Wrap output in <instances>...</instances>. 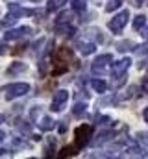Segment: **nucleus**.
<instances>
[{"instance_id":"a878e982","label":"nucleus","mask_w":148,"mask_h":159,"mask_svg":"<svg viewBox=\"0 0 148 159\" xmlns=\"http://www.w3.org/2000/svg\"><path fill=\"white\" fill-rule=\"evenodd\" d=\"M9 50H7V46L6 44H0V56H4V54H7Z\"/></svg>"},{"instance_id":"bb28decb","label":"nucleus","mask_w":148,"mask_h":159,"mask_svg":"<svg viewBox=\"0 0 148 159\" xmlns=\"http://www.w3.org/2000/svg\"><path fill=\"white\" fill-rule=\"evenodd\" d=\"M143 119H145V122H148V107H145V111H143Z\"/></svg>"},{"instance_id":"ddd939ff","label":"nucleus","mask_w":148,"mask_h":159,"mask_svg":"<svg viewBox=\"0 0 148 159\" xmlns=\"http://www.w3.org/2000/svg\"><path fill=\"white\" fill-rule=\"evenodd\" d=\"M39 128L43 129V131H50V129H54L56 128V122H54V119H50V117H41V120H39Z\"/></svg>"},{"instance_id":"c756f323","label":"nucleus","mask_w":148,"mask_h":159,"mask_svg":"<svg viewBox=\"0 0 148 159\" xmlns=\"http://www.w3.org/2000/svg\"><path fill=\"white\" fill-rule=\"evenodd\" d=\"M143 35H145V37H146V39H148V28H146V32H145V34H143Z\"/></svg>"},{"instance_id":"cd10ccee","label":"nucleus","mask_w":148,"mask_h":159,"mask_svg":"<svg viewBox=\"0 0 148 159\" xmlns=\"http://www.w3.org/2000/svg\"><path fill=\"white\" fill-rule=\"evenodd\" d=\"M4 139H6V133H4V131H0V143H2Z\"/></svg>"},{"instance_id":"1a4fd4ad","label":"nucleus","mask_w":148,"mask_h":159,"mask_svg":"<svg viewBox=\"0 0 148 159\" xmlns=\"http://www.w3.org/2000/svg\"><path fill=\"white\" fill-rule=\"evenodd\" d=\"M56 32L58 35H71V34H76V28L72 26V22H59L56 26Z\"/></svg>"},{"instance_id":"0eeeda50","label":"nucleus","mask_w":148,"mask_h":159,"mask_svg":"<svg viewBox=\"0 0 148 159\" xmlns=\"http://www.w3.org/2000/svg\"><path fill=\"white\" fill-rule=\"evenodd\" d=\"M130 65H132V59H130V57H124V59L113 63V67H111V74H113V78H120L122 74H126V70L130 69Z\"/></svg>"},{"instance_id":"f03ea898","label":"nucleus","mask_w":148,"mask_h":159,"mask_svg":"<svg viewBox=\"0 0 148 159\" xmlns=\"http://www.w3.org/2000/svg\"><path fill=\"white\" fill-rule=\"evenodd\" d=\"M91 137H93V126H89V124H81L74 129V141H76V146L80 150L89 144Z\"/></svg>"},{"instance_id":"6e6552de","label":"nucleus","mask_w":148,"mask_h":159,"mask_svg":"<svg viewBox=\"0 0 148 159\" xmlns=\"http://www.w3.org/2000/svg\"><path fill=\"white\" fill-rule=\"evenodd\" d=\"M32 32H34V30H32L30 26L13 28V30H9V32H6V34H4V39H6V41H15V39H21V37L28 35V34H32Z\"/></svg>"},{"instance_id":"423d86ee","label":"nucleus","mask_w":148,"mask_h":159,"mask_svg":"<svg viewBox=\"0 0 148 159\" xmlns=\"http://www.w3.org/2000/svg\"><path fill=\"white\" fill-rule=\"evenodd\" d=\"M111 61H113V56H111V54H102V56H98V57L93 61L91 69H93L95 72H104Z\"/></svg>"},{"instance_id":"dca6fc26","label":"nucleus","mask_w":148,"mask_h":159,"mask_svg":"<svg viewBox=\"0 0 148 159\" xmlns=\"http://www.w3.org/2000/svg\"><path fill=\"white\" fill-rule=\"evenodd\" d=\"M26 70V65L21 63V61H15L9 69H7V74H19V72H24Z\"/></svg>"},{"instance_id":"4be33fe9","label":"nucleus","mask_w":148,"mask_h":159,"mask_svg":"<svg viewBox=\"0 0 148 159\" xmlns=\"http://www.w3.org/2000/svg\"><path fill=\"white\" fill-rule=\"evenodd\" d=\"M71 17H74V11L72 13H61V15L58 17V24H59V22H71Z\"/></svg>"},{"instance_id":"2f4dec72","label":"nucleus","mask_w":148,"mask_h":159,"mask_svg":"<svg viewBox=\"0 0 148 159\" xmlns=\"http://www.w3.org/2000/svg\"><path fill=\"white\" fill-rule=\"evenodd\" d=\"M34 2H35V0H34Z\"/></svg>"},{"instance_id":"a211bd4d","label":"nucleus","mask_w":148,"mask_h":159,"mask_svg":"<svg viewBox=\"0 0 148 159\" xmlns=\"http://www.w3.org/2000/svg\"><path fill=\"white\" fill-rule=\"evenodd\" d=\"M145 24H146V17L145 15H137L133 19V30H143Z\"/></svg>"},{"instance_id":"6ab92c4d","label":"nucleus","mask_w":148,"mask_h":159,"mask_svg":"<svg viewBox=\"0 0 148 159\" xmlns=\"http://www.w3.org/2000/svg\"><path fill=\"white\" fill-rule=\"evenodd\" d=\"M87 7V0H72V11H85Z\"/></svg>"},{"instance_id":"7c9ffc66","label":"nucleus","mask_w":148,"mask_h":159,"mask_svg":"<svg viewBox=\"0 0 148 159\" xmlns=\"http://www.w3.org/2000/svg\"><path fill=\"white\" fill-rule=\"evenodd\" d=\"M2 122H4V115H0V124H2Z\"/></svg>"},{"instance_id":"20e7f679","label":"nucleus","mask_w":148,"mask_h":159,"mask_svg":"<svg viewBox=\"0 0 148 159\" xmlns=\"http://www.w3.org/2000/svg\"><path fill=\"white\" fill-rule=\"evenodd\" d=\"M128 19H130V13H128V11L124 9V11H120L118 15H115V17L111 19L109 24H108V28H109L113 34H118V32H122V28L126 26Z\"/></svg>"},{"instance_id":"412c9836","label":"nucleus","mask_w":148,"mask_h":159,"mask_svg":"<svg viewBox=\"0 0 148 159\" xmlns=\"http://www.w3.org/2000/svg\"><path fill=\"white\" fill-rule=\"evenodd\" d=\"M120 4H122V0H108V4H106V11H115V9H118L120 7Z\"/></svg>"},{"instance_id":"c85d7f7f","label":"nucleus","mask_w":148,"mask_h":159,"mask_svg":"<svg viewBox=\"0 0 148 159\" xmlns=\"http://www.w3.org/2000/svg\"><path fill=\"white\" fill-rule=\"evenodd\" d=\"M6 152H7L6 148H0V156H6Z\"/></svg>"},{"instance_id":"5701e85b","label":"nucleus","mask_w":148,"mask_h":159,"mask_svg":"<svg viewBox=\"0 0 148 159\" xmlns=\"http://www.w3.org/2000/svg\"><path fill=\"white\" fill-rule=\"evenodd\" d=\"M137 91H139V87H130L124 98H132V96H135V94H137Z\"/></svg>"},{"instance_id":"aec40b11","label":"nucleus","mask_w":148,"mask_h":159,"mask_svg":"<svg viewBox=\"0 0 148 159\" xmlns=\"http://www.w3.org/2000/svg\"><path fill=\"white\" fill-rule=\"evenodd\" d=\"M7 9H9L11 13H15L17 17H21V15H26V9H22L19 4H9V6H7Z\"/></svg>"},{"instance_id":"b1692460","label":"nucleus","mask_w":148,"mask_h":159,"mask_svg":"<svg viewBox=\"0 0 148 159\" xmlns=\"http://www.w3.org/2000/svg\"><path fill=\"white\" fill-rule=\"evenodd\" d=\"M126 46H133L130 41H124V43H118V50H128Z\"/></svg>"},{"instance_id":"7ed1b4c3","label":"nucleus","mask_w":148,"mask_h":159,"mask_svg":"<svg viewBox=\"0 0 148 159\" xmlns=\"http://www.w3.org/2000/svg\"><path fill=\"white\" fill-rule=\"evenodd\" d=\"M2 91L6 93V100H13V98L24 96L26 93H30V85L28 83H11V85H6Z\"/></svg>"},{"instance_id":"2eb2a0df","label":"nucleus","mask_w":148,"mask_h":159,"mask_svg":"<svg viewBox=\"0 0 148 159\" xmlns=\"http://www.w3.org/2000/svg\"><path fill=\"white\" fill-rule=\"evenodd\" d=\"M85 111H87V104H85V102H78V104H74V107H72V115L74 117H81V115H85Z\"/></svg>"},{"instance_id":"f257e3e1","label":"nucleus","mask_w":148,"mask_h":159,"mask_svg":"<svg viewBox=\"0 0 148 159\" xmlns=\"http://www.w3.org/2000/svg\"><path fill=\"white\" fill-rule=\"evenodd\" d=\"M76 63L74 59V52L67 46H59L52 52V76H59V74H65L71 67Z\"/></svg>"},{"instance_id":"39448f33","label":"nucleus","mask_w":148,"mask_h":159,"mask_svg":"<svg viewBox=\"0 0 148 159\" xmlns=\"http://www.w3.org/2000/svg\"><path fill=\"white\" fill-rule=\"evenodd\" d=\"M67 100H69V91H65V89L56 91V94H54V98H52L50 109H52V111H61V109H63V104H65Z\"/></svg>"},{"instance_id":"f3484780","label":"nucleus","mask_w":148,"mask_h":159,"mask_svg":"<svg viewBox=\"0 0 148 159\" xmlns=\"http://www.w3.org/2000/svg\"><path fill=\"white\" fill-rule=\"evenodd\" d=\"M65 2H67V0H48V2H46V9H48V11H58V9L63 7Z\"/></svg>"},{"instance_id":"9d476101","label":"nucleus","mask_w":148,"mask_h":159,"mask_svg":"<svg viewBox=\"0 0 148 159\" xmlns=\"http://www.w3.org/2000/svg\"><path fill=\"white\" fill-rule=\"evenodd\" d=\"M78 50H80V54L89 56V54H93V52L96 50V44H95V43H85V41H80V43H78Z\"/></svg>"},{"instance_id":"9b49d317","label":"nucleus","mask_w":148,"mask_h":159,"mask_svg":"<svg viewBox=\"0 0 148 159\" xmlns=\"http://www.w3.org/2000/svg\"><path fill=\"white\" fill-rule=\"evenodd\" d=\"M89 87H91L93 91H96V93H106V91H108V83H106L104 80H98V78L91 80V81H89Z\"/></svg>"},{"instance_id":"f8f14e48","label":"nucleus","mask_w":148,"mask_h":159,"mask_svg":"<svg viewBox=\"0 0 148 159\" xmlns=\"http://www.w3.org/2000/svg\"><path fill=\"white\" fill-rule=\"evenodd\" d=\"M17 20H19V17H17L15 13H11V11H9V13L0 20V26H2V28H9V26H15V24H17Z\"/></svg>"},{"instance_id":"393cba45","label":"nucleus","mask_w":148,"mask_h":159,"mask_svg":"<svg viewBox=\"0 0 148 159\" xmlns=\"http://www.w3.org/2000/svg\"><path fill=\"white\" fill-rule=\"evenodd\" d=\"M24 48H26V44H19L17 48H13V54H22V52H24Z\"/></svg>"},{"instance_id":"4468645a","label":"nucleus","mask_w":148,"mask_h":159,"mask_svg":"<svg viewBox=\"0 0 148 159\" xmlns=\"http://www.w3.org/2000/svg\"><path fill=\"white\" fill-rule=\"evenodd\" d=\"M78 152H80V148L76 144H71V146H65L58 156L59 157H72V156H78Z\"/></svg>"}]
</instances>
